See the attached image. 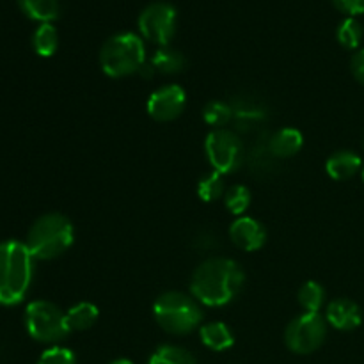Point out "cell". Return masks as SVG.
I'll return each instance as SVG.
<instances>
[{"mask_svg":"<svg viewBox=\"0 0 364 364\" xmlns=\"http://www.w3.org/2000/svg\"><path fill=\"white\" fill-rule=\"evenodd\" d=\"M244 283L245 274L235 259L212 256L192 272L191 295L199 304L223 308L240 294Z\"/></svg>","mask_w":364,"mask_h":364,"instance_id":"1","label":"cell"},{"mask_svg":"<svg viewBox=\"0 0 364 364\" xmlns=\"http://www.w3.org/2000/svg\"><path fill=\"white\" fill-rule=\"evenodd\" d=\"M34 276V256L27 244L6 240L0 244V304L16 306L27 295Z\"/></svg>","mask_w":364,"mask_h":364,"instance_id":"2","label":"cell"},{"mask_svg":"<svg viewBox=\"0 0 364 364\" xmlns=\"http://www.w3.org/2000/svg\"><path fill=\"white\" fill-rule=\"evenodd\" d=\"M75 242L73 223L66 215L50 212L34 220L27 233V247L34 259L48 262L63 256Z\"/></svg>","mask_w":364,"mask_h":364,"instance_id":"3","label":"cell"},{"mask_svg":"<svg viewBox=\"0 0 364 364\" xmlns=\"http://www.w3.org/2000/svg\"><path fill=\"white\" fill-rule=\"evenodd\" d=\"M156 323L173 336H187L203 326L201 304L192 295L171 290L160 295L153 304Z\"/></svg>","mask_w":364,"mask_h":364,"instance_id":"4","label":"cell"},{"mask_svg":"<svg viewBox=\"0 0 364 364\" xmlns=\"http://www.w3.org/2000/svg\"><path fill=\"white\" fill-rule=\"evenodd\" d=\"M146 64V46L141 36L119 32L100 48V66L110 78H124L141 71Z\"/></svg>","mask_w":364,"mask_h":364,"instance_id":"5","label":"cell"},{"mask_svg":"<svg viewBox=\"0 0 364 364\" xmlns=\"http://www.w3.org/2000/svg\"><path fill=\"white\" fill-rule=\"evenodd\" d=\"M25 327L39 343L57 345L71 333L66 311L50 301H32L25 309Z\"/></svg>","mask_w":364,"mask_h":364,"instance_id":"6","label":"cell"},{"mask_svg":"<svg viewBox=\"0 0 364 364\" xmlns=\"http://www.w3.org/2000/svg\"><path fill=\"white\" fill-rule=\"evenodd\" d=\"M327 320L320 313H302L295 316L284 331V343L288 350L299 355H308L318 350L327 336Z\"/></svg>","mask_w":364,"mask_h":364,"instance_id":"7","label":"cell"},{"mask_svg":"<svg viewBox=\"0 0 364 364\" xmlns=\"http://www.w3.org/2000/svg\"><path fill=\"white\" fill-rule=\"evenodd\" d=\"M205 153L212 169L223 176L235 173L242 164V142L228 128H217L206 135Z\"/></svg>","mask_w":364,"mask_h":364,"instance_id":"8","label":"cell"},{"mask_svg":"<svg viewBox=\"0 0 364 364\" xmlns=\"http://www.w3.org/2000/svg\"><path fill=\"white\" fill-rule=\"evenodd\" d=\"M178 14L171 4L153 2L139 14V31L144 39L156 46H169L176 34Z\"/></svg>","mask_w":364,"mask_h":364,"instance_id":"9","label":"cell"},{"mask_svg":"<svg viewBox=\"0 0 364 364\" xmlns=\"http://www.w3.org/2000/svg\"><path fill=\"white\" fill-rule=\"evenodd\" d=\"M187 105V92L178 84H167L149 95L146 110L159 123H169L181 116Z\"/></svg>","mask_w":364,"mask_h":364,"instance_id":"10","label":"cell"},{"mask_svg":"<svg viewBox=\"0 0 364 364\" xmlns=\"http://www.w3.org/2000/svg\"><path fill=\"white\" fill-rule=\"evenodd\" d=\"M230 238L238 249L245 252H255L265 245L267 230L259 220L242 215L233 220L230 226Z\"/></svg>","mask_w":364,"mask_h":364,"instance_id":"11","label":"cell"},{"mask_svg":"<svg viewBox=\"0 0 364 364\" xmlns=\"http://www.w3.org/2000/svg\"><path fill=\"white\" fill-rule=\"evenodd\" d=\"M326 320L338 331H354L363 323V311L354 301L340 297L327 304Z\"/></svg>","mask_w":364,"mask_h":364,"instance_id":"12","label":"cell"},{"mask_svg":"<svg viewBox=\"0 0 364 364\" xmlns=\"http://www.w3.org/2000/svg\"><path fill=\"white\" fill-rule=\"evenodd\" d=\"M326 171L333 180L345 181L354 178L359 171H363V160L354 151H336L327 159Z\"/></svg>","mask_w":364,"mask_h":364,"instance_id":"13","label":"cell"},{"mask_svg":"<svg viewBox=\"0 0 364 364\" xmlns=\"http://www.w3.org/2000/svg\"><path fill=\"white\" fill-rule=\"evenodd\" d=\"M304 146V135L297 128H281L270 137L269 149L276 159H291Z\"/></svg>","mask_w":364,"mask_h":364,"instance_id":"14","label":"cell"},{"mask_svg":"<svg viewBox=\"0 0 364 364\" xmlns=\"http://www.w3.org/2000/svg\"><path fill=\"white\" fill-rule=\"evenodd\" d=\"M201 343L208 350L224 352L235 345V334L224 322H206L199 327Z\"/></svg>","mask_w":364,"mask_h":364,"instance_id":"15","label":"cell"},{"mask_svg":"<svg viewBox=\"0 0 364 364\" xmlns=\"http://www.w3.org/2000/svg\"><path fill=\"white\" fill-rule=\"evenodd\" d=\"M151 64L156 73L162 75H176L181 73L187 66V59L181 52H178L173 46H159L153 53Z\"/></svg>","mask_w":364,"mask_h":364,"instance_id":"16","label":"cell"},{"mask_svg":"<svg viewBox=\"0 0 364 364\" xmlns=\"http://www.w3.org/2000/svg\"><path fill=\"white\" fill-rule=\"evenodd\" d=\"M18 2H20L21 11L31 20L39 21V23H52L60 13L59 0H18Z\"/></svg>","mask_w":364,"mask_h":364,"instance_id":"17","label":"cell"},{"mask_svg":"<svg viewBox=\"0 0 364 364\" xmlns=\"http://www.w3.org/2000/svg\"><path fill=\"white\" fill-rule=\"evenodd\" d=\"M68 323H70L71 331H87L98 320L100 311L92 302H77L75 306H71L66 311Z\"/></svg>","mask_w":364,"mask_h":364,"instance_id":"18","label":"cell"},{"mask_svg":"<svg viewBox=\"0 0 364 364\" xmlns=\"http://www.w3.org/2000/svg\"><path fill=\"white\" fill-rule=\"evenodd\" d=\"M297 301L304 313H320L326 306V288L316 281H308L299 288Z\"/></svg>","mask_w":364,"mask_h":364,"instance_id":"19","label":"cell"},{"mask_svg":"<svg viewBox=\"0 0 364 364\" xmlns=\"http://www.w3.org/2000/svg\"><path fill=\"white\" fill-rule=\"evenodd\" d=\"M32 46L41 57H52L59 46V34L52 23H39L32 36Z\"/></svg>","mask_w":364,"mask_h":364,"instance_id":"20","label":"cell"},{"mask_svg":"<svg viewBox=\"0 0 364 364\" xmlns=\"http://www.w3.org/2000/svg\"><path fill=\"white\" fill-rule=\"evenodd\" d=\"M148 364H198L194 355L178 345H160L149 358Z\"/></svg>","mask_w":364,"mask_h":364,"instance_id":"21","label":"cell"},{"mask_svg":"<svg viewBox=\"0 0 364 364\" xmlns=\"http://www.w3.org/2000/svg\"><path fill=\"white\" fill-rule=\"evenodd\" d=\"M233 116V107L226 102H220V100L208 102L205 105V109H203V119H205L206 124L213 127V130H217V128H226V124L230 123Z\"/></svg>","mask_w":364,"mask_h":364,"instance_id":"22","label":"cell"},{"mask_svg":"<svg viewBox=\"0 0 364 364\" xmlns=\"http://www.w3.org/2000/svg\"><path fill=\"white\" fill-rule=\"evenodd\" d=\"M224 194H226V187H224L223 174L212 171V173L205 174V176L199 180L198 196L201 198V201L213 203L217 201V199L224 198Z\"/></svg>","mask_w":364,"mask_h":364,"instance_id":"23","label":"cell"},{"mask_svg":"<svg viewBox=\"0 0 364 364\" xmlns=\"http://www.w3.org/2000/svg\"><path fill=\"white\" fill-rule=\"evenodd\" d=\"M364 28L361 27L355 18H345L340 25H338L336 38L340 45L347 50H355L363 41Z\"/></svg>","mask_w":364,"mask_h":364,"instance_id":"24","label":"cell"},{"mask_svg":"<svg viewBox=\"0 0 364 364\" xmlns=\"http://www.w3.org/2000/svg\"><path fill=\"white\" fill-rule=\"evenodd\" d=\"M224 205H226V208L233 215L242 217L245 213V210L251 206V191L245 185H233V187L226 188Z\"/></svg>","mask_w":364,"mask_h":364,"instance_id":"25","label":"cell"},{"mask_svg":"<svg viewBox=\"0 0 364 364\" xmlns=\"http://www.w3.org/2000/svg\"><path fill=\"white\" fill-rule=\"evenodd\" d=\"M38 364H77L73 350L60 345H52L39 355Z\"/></svg>","mask_w":364,"mask_h":364,"instance_id":"26","label":"cell"},{"mask_svg":"<svg viewBox=\"0 0 364 364\" xmlns=\"http://www.w3.org/2000/svg\"><path fill=\"white\" fill-rule=\"evenodd\" d=\"M334 7L347 14L348 18L359 16L364 13V0H333Z\"/></svg>","mask_w":364,"mask_h":364,"instance_id":"27","label":"cell"},{"mask_svg":"<svg viewBox=\"0 0 364 364\" xmlns=\"http://www.w3.org/2000/svg\"><path fill=\"white\" fill-rule=\"evenodd\" d=\"M350 70L355 80L361 85H364V48L358 50V52L354 53V57H352L350 60Z\"/></svg>","mask_w":364,"mask_h":364,"instance_id":"28","label":"cell"},{"mask_svg":"<svg viewBox=\"0 0 364 364\" xmlns=\"http://www.w3.org/2000/svg\"><path fill=\"white\" fill-rule=\"evenodd\" d=\"M109 364H134L130 361V359H124V358H121V359H114L112 363H109Z\"/></svg>","mask_w":364,"mask_h":364,"instance_id":"29","label":"cell"},{"mask_svg":"<svg viewBox=\"0 0 364 364\" xmlns=\"http://www.w3.org/2000/svg\"><path fill=\"white\" fill-rule=\"evenodd\" d=\"M361 176H363V181H364V166H363V171H361Z\"/></svg>","mask_w":364,"mask_h":364,"instance_id":"30","label":"cell"}]
</instances>
